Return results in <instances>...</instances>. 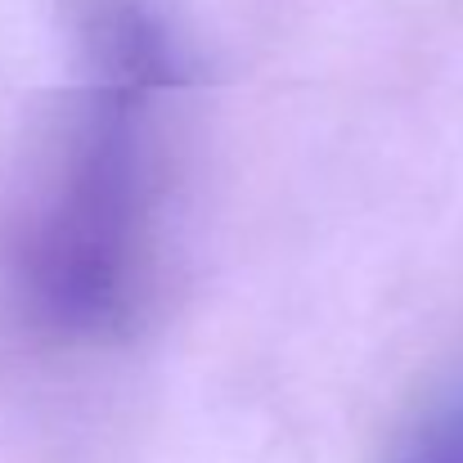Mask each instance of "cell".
Returning a JSON list of instances; mask_svg holds the SVG:
<instances>
[{
  "mask_svg": "<svg viewBox=\"0 0 463 463\" xmlns=\"http://www.w3.org/2000/svg\"><path fill=\"white\" fill-rule=\"evenodd\" d=\"M77 41L81 86L18 216L14 279L50 333L95 342L154 302L189 50L154 0H77Z\"/></svg>",
  "mask_w": 463,
  "mask_h": 463,
  "instance_id": "obj_1",
  "label": "cell"
},
{
  "mask_svg": "<svg viewBox=\"0 0 463 463\" xmlns=\"http://www.w3.org/2000/svg\"><path fill=\"white\" fill-rule=\"evenodd\" d=\"M387 463H463V378L428 401Z\"/></svg>",
  "mask_w": 463,
  "mask_h": 463,
  "instance_id": "obj_2",
  "label": "cell"
}]
</instances>
